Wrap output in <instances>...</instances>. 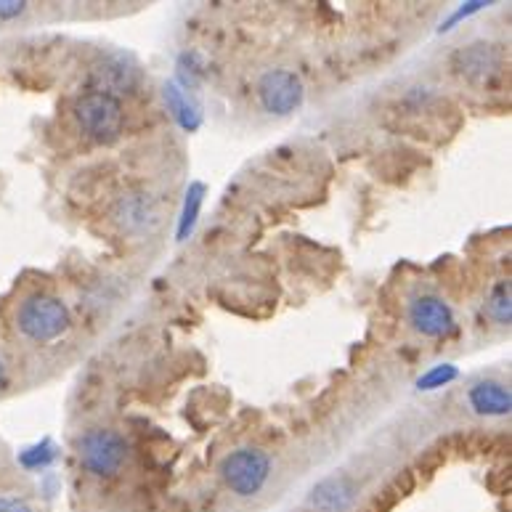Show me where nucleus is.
Wrapping results in <instances>:
<instances>
[{"label": "nucleus", "mask_w": 512, "mask_h": 512, "mask_svg": "<svg viewBox=\"0 0 512 512\" xmlns=\"http://www.w3.org/2000/svg\"><path fill=\"white\" fill-rule=\"evenodd\" d=\"M77 459L93 478H115L128 462V444L112 428H88L77 438Z\"/></svg>", "instance_id": "nucleus-3"}, {"label": "nucleus", "mask_w": 512, "mask_h": 512, "mask_svg": "<svg viewBox=\"0 0 512 512\" xmlns=\"http://www.w3.org/2000/svg\"><path fill=\"white\" fill-rule=\"evenodd\" d=\"M27 11V3L24 0H0V22H8V19H16Z\"/></svg>", "instance_id": "nucleus-17"}, {"label": "nucleus", "mask_w": 512, "mask_h": 512, "mask_svg": "<svg viewBox=\"0 0 512 512\" xmlns=\"http://www.w3.org/2000/svg\"><path fill=\"white\" fill-rule=\"evenodd\" d=\"M486 311L497 324H510L512 321V298H510V282H499L491 290L489 300H486Z\"/></svg>", "instance_id": "nucleus-15"}, {"label": "nucleus", "mask_w": 512, "mask_h": 512, "mask_svg": "<svg viewBox=\"0 0 512 512\" xmlns=\"http://www.w3.org/2000/svg\"><path fill=\"white\" fill-rule=\"evenodd\" d=\"M162 96H165V104H168V112L173 115V120H176V123L181 125L186 133H194V130L202 125V115H199V109L194 107L192 101H189V93H186L184 88L176 83V80L165 83V88H162Z\"/></svg>", "instance_id": "nucleus-12"}, {"label": "nucleus", "mask_w": 512, "mask_h": 512, "mask_svg": "<svg viewBox=\"0 0 512 512\" xmlns=\"http://www.w3.org/2000/svg\"><path fill=\"white\" fill-rule=\"evenodd\" d=\"M359 497L356 483L348 475H329L308 494V512H348Z\"/></svg>", "instance_id": "nucleus-10"}, {"label": "nucleus", "mask_w": 512, "mask_h": 512, "mask_svg": "<svg viewBox=\"0 0 512 512\" xmlns=\"http://www.w3.org/2000/svg\"><path fill=\"white\" fill-rule=\"evenodd\" d=\"M409 324L422 337L438 340L454 332V311L444 298L438 295H417L409 303Z\"/></svg>", "instance_id": "nucleus-7"}, {"label": "nucleus", "mask_w": 512, "mask_h": 512, "mask_svg": "<svg viewBox=\"0 0 512 512\" xmlns=\"http://www.w3.org/2000/svg\"><path fill=\"white\" fill-rule=\"evenodd\" d=\"M69 311L54 295H30L16 311V329L19 335L38 345H48L69 332Z\"/></svg>", "instance_id": "nucleus-1"}, {"label": "nucleus", "mask_w": 512, "mask_h": 512, "mask_svg": "<svg viewBox=\"0 0 512 512\" xmlns=\"http://www.w3.org/2000/svg\"><path fill=\"white\" fill-rule=\"evenodd\" d=\"M0 512H35L24 499L16 497H0Z\"/></svg>", "instance_id": "nucleus-18"}, {"label": "nucleus", "mask_w": 512, "mask_h": 512, "mask_svg": "<svg viewBox=\"0 0 512 512\" xmlns=\"http://www.w3.org/2000/svg\"><path fill=\"white\" fill-rule=\"evenodd\" d=\"M91 83L93 91L109 93V96L120 99V93H130L136 88L138 67L130 62L128 56H107V59H101V62L93 67Z\"/></svg>", "instance_id": "nucleus-9"}, {"label": "nucleus", "mask_w": 512, "mask_h": 512, "mask_svg": "<svg viewBox=\"0 0 512 512\" xmlns=\"http://www.w3.org/2000/svg\"><path fill=\"white\" fill-rule=\"evenodd\" d=\"M112 215H115L117 226L128 234H144L160 223V207H157L152 194L146 192H130L117 199Z\"/></svg>", "instance_id": "nucleus-8"}, {"label": "nucleus", "mask_w": 512, "mask_h": 512, "mask_svg": "<svg viewBox=\"0 0 512 512\" xmlns=\"http://www.w3.org/2000/svg\"><path fill=\"white\" fill-rule=\"evenodd\" d=\"M457 377L459 372L454 364H438V367H433L430 372H425V375L417 380V390H438V388H444V385L454 383Z\"/></svg>", "instance_id": "nucleus-16"}, {"label": "nucleus", "mask_w": 512, "mask_h": 512, "mask_svg": "<svg viewBox=\"0 0 512 512\" xmlns=\"http://www.w3.org/2000/svg\"><path fill=\"white\" fill-rule=\"evenodd\" d=\"M72 117L77 128L96 144H115L123 133V104L115 96L101 91H88L72 104Z\"/></svg>", "instance_id": "nucleus-2"}, {"label": "nucleus", "mask_w": 512, "mask_h": 512, "mask_svg": "<svg viewBox=\"0 0 512 512\" xmlns=\"http://www.w3.org/2000/svg\"><path fill=\"white\" fill-rule=\"evenodd\" d=\"M306 99V88L290 69H268L258 80V101L268 115L287 117L298 112Z\"/></svg>", "instance_id": "nucleus-6"}, {"label": "nucleus", "mask_w": 512, "mask_h": 512, "mask_svg": "<svg viewBox=\"0 0 512 512\" xmlns=\"http://www.w3.org/2000/svg\"><path fill=\"white\" fill-rule=\"evenodd\" d=\"M6 385V364H3V359H0V388Z\"/></svg>", "instance_id": "nucleus-20"}, {"label": "nucleus", "mask_w": 512, "mask_h": 512, "mask_svg": "<svg viewBox=\"0 0 512 512\" xmlns=\"http://www.w3.org/2000/svg\"><path fill=\"white\" fill-rule=\"evenodd\" d=\"M271 475V459L266 451L242 446V449L226 454L221 462V478L229 486L231 494L250 499L263 491Z\"/></svg>", "instance_id": "nucleus-4"}, {"label": "nucleus", "mask_w": 512, "mask_h": 512, "mask_svg": "<svg viewBox=\"0 0 512 512\" xmlns=\"http://www.w3.org/2000/svg\"><path fill=\"white\" fill-rule=\"evenodd\" d=\"M454 72L470 85H494L505 72V54L502 48L486 40H475L470 46L459 48L454 54Z\"/></svg>", "instance_id": "nucleus-5"}, {"label": "nucleus", "mask_w": 512, "mask_h": 512, "mask_svg": "<svg viewBox=\"0 0 512 512\" xmlns=\"http://www.w3.org/2000/svg\"><path fill=\"white\" fill-rule=\"evenodd\" d=\"M483 6H489V3H467L465 8H459L457 14L451 16L449 22H446V27H441V30H451V24H457L459 19H467V16H470V14H475V11H481Z\"/></svg>", "instance_id": "nucleus-19"}, {"label": "nucleus", "mask_w": 512, "mask_h": 512, "mask_svg": "<svg viewBox=\"0 0 512 512\" xmlns=\"http://www.w3.org/2000/svg\"><path fill=\"white\" fill-rule=\"evenodd\" d=\"M467 401L481 417H507L512 409L510 388L497 380H481L467 390Z\"/></svg>", "instance_id": "nucleus-11"}, {"label": "nucleus", "mask_w": 512, "mask_h": 512, "mask_svg": "<svg viewBox=\"0 0 512 512\" xmlns=\"http://www.w3.org/2000/svg\"><path fill=\"white\" fill-rule=\"evenodd\" d=\"M202 202H205V184H192L186 189L184 197V210H181V218H178V242H186L192 237L194 229H197L199 210H202Z\"/></svg>", "instance_id": "nucleus-13"}, {"label": "nucleus", "mask_w": 512, "mask_h": 512, "mask_svg": "<svg viewBox=\"0 0 512 512\" xmlns=\"http://www.w3.org/2000/svg\"><path fill=\"white\" fill-rule=\"evenodd\" d=\"M56 457H59V451H56L54 441H40V444L30 446V449H24L22 454H19V465L27 467V470H46V467H51L56 462Z\"/></svg>", "instance_id": "nucleus-14"}]
</instances>
